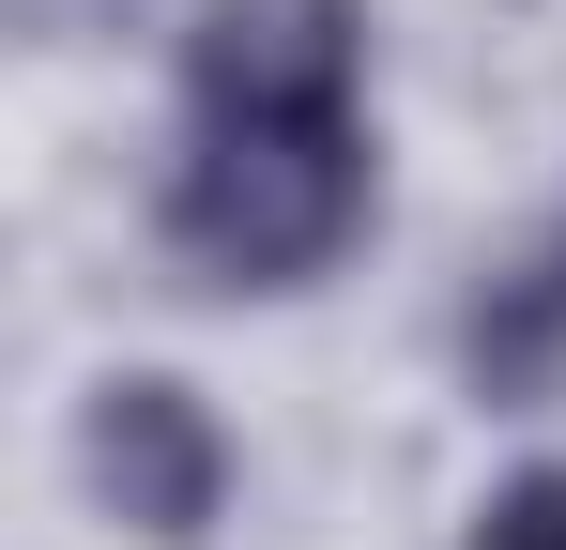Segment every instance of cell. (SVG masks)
<instances>
[{
    "label": "cell",
    "mask_w": 566,
    "mask_h": 550,
    "mask_svg": "<svg viewBox=\"0 0 566 550\" xmlns=\"http://www.w3.org/2000/svg\"><path fill=\"white\" fill-rule=\"evenodd\" d=\"M62 474L123 550H214L245 505V429L185 367H93L62 413Z\"/></svg>",
    "instance_id": "7a4b0ae2"
},
{
    "label": "cell",
    "mask_w": 566,
    "mask_h": 550,
    "mask_svg": "<svg viewBox=\"0 0 566 550\" xmlns=\"http://www.w3.org/2000/svg\"><path fill=\"white\" fill-rule=\"evenodd\" d=\"M382 15L368 0H185L169 31V154L154 261L199 306H306L382 230Z\"/></svg>",
    "instance_id": "6da1fadb"
},
{
    "label": "cell",
    "mask_w": 566,
    "mask_h": 550,
    "mask_svg": "<svg viewBox=\"0 0 566 550\" xmlns=\"http://www.w3.org/2000/svg\"><path fill=\"white\" fill-rule=\"evenodd\" d=\"M444 550H566V458H505V474L460 505Z\"/></svg>",
    "instance_id": "277c9868"
},
{
    "label": "cell",
    "mask_w": 566,
    "mask_h": 550,
    "mask_svg": "<svg viewBox=\"0 0 566 550\" xmlns=\"http://www.w3.org/2000/svg\"><path fill=\"white\" fill-rule=\"evenodd\" d=\"M536 245H552V261H566V214H552V230H536Z\"/></svg>",
    "instance_id": "5b68a950"
},
{
    "label": "cell",
    "mask_w": 566,
    "mask_h": 550,
    "mask_svg": "<svg viewBox=\"0 0 566 550\" xmlns=\"http://www.w3.org/2000/svg\"><path fill=\"white\" fill-rule=\"evenodd\" d=\"M444 367H460L474 413H552V398H566V261H552V245H521V261H490L460 290Z\"/></svg>",
    "instance_id": "3957f363"
}]
</instances>
